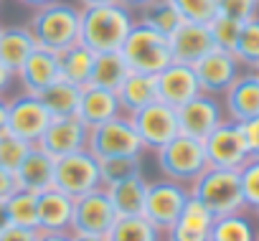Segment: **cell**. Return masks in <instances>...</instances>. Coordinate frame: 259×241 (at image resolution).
<instances>
[{
  "instance_id": "cell-1",
  "label": "cell",
  "mask_w": 259,
  "mask_h": 241,
  "mask_svg": "<svg viewBox=\"0 0 259 241\" xmlns=\"http://www.w3.org/2000/svg\"><path fill=\"white\" fill-rule=\"evenodd\" d=\"M133 26H135L133 11L124 8L122 3L99 6V8H81L79 41L94 54L119 51L127 33L133 31Z\"/></svg>"
},
{
  "instance_id": "cell-2",
  "label": "cell",
  "mask_w": 259,
  "mask_h": 241,
  "mask_svg": "<svg viewBox=\"0 0 259 241\" xmlns=\"http://www.w3.org/2000/svg\"><path fill=\"white\" fill-rule=\"evenodd\" d=\"M79 21H81L79 6L64 3V0H54L49 6L36 8L26 26L33 33L38 49L61 54L69 46L79 43Z\"/></svg>"
},
{
  "instance_id": "cell-3",
  "label": "cell",
  "mask_w": 259,
  "mask_h": 241,
  "mask_svg": "<svg viewBox=\"0 0 259 241\" xmlns=\"http://www.w3.org/2000/svg\"><path fill=\"white\" fill-rule=\"evenodd\" d=\"M191 198H196L213 218L231 216L249 211L241 196V183H239V170H226V168H206L191 185H188Z\"/></svg>"
},
{
  "instance_id": "cell-4",
  "label": "cell",
  "mask_w": 259,
  "mask_h": 241,
  "mask_svg": "<svg viewBox=\"0 0 259 241\" xmlns=\"http://www.w3.org/2000/svg\"><path fill=\"white\" fill-rule=\"evenodd\" d=\"M119 54H122L127 69L135 71V74L158 76L165 66L173 64V54H170L168 38L160 36L158 31H153L150 26L140 23V21H135L133 31L127 33Z\"/></svg>"
},
{
  "instance_id": "cell-5",
  "label": "cell",
  "mask_w": 259,
  "mask_h": 241,
  "mask_svg": "<svg viewBox=\"0 0 259 241\" xmlns=\"http://www.w3.org/2000/svg\"><path fill=\"white\" fill-rule=\"evenodd\" d=\"M87 153L92 158L112 160V158H143L145 148L130 122L127 114H119L104 125H97L87 135Z\"/></svg>"
},
{
  "instance_id": "cell-6",
  "label": "cell",
  "mask_w": 259,
  "mask_h": 241,
  "mask_svg": "<svg viewBox=\"0 0 259 241\" xmlns=\"http://www.w3.org/2000/svg\"><path fill=\"white\" fill-rule=\"evenodd\" d=\"M155 160H158V170L163 180L181 183V185H191L208 168L203 142L186 135H178L165 148H160L155 153Z\"/></svg>"
},
{
  "instance_id": "cell-7",
  "label": "cell",
  "mask_w": 259,
  "mask_h": 241,
  "mask_svg": "<svg viewBox=\"0 0 259 241\" xmlns=\"http://www.w3.org/2000/svg\"><path fill=\"white\" fill-rule=\"evenodd\" d=\"M130 122H133L145 153H158L160 148H165L170 140L181 135L176 107L163 104V102H153L138 109L135 114H130Z\"/></svg>"
},
{
  "instance_id": "cell-8",
  "label": "cell",
  "mask_w": 259,
  "mask_h": 241,
  "mask_svg": "<svg viewBox=\"0 0 259 241\" xmlns=\"http://www.w3.org/2000/svg\"><path fill=\"white\" fill-rule=\"evenodd\" d=\"M54 188L61 193L79 198L89 190L102 188V175H99V160L92 158L87 150L56 158L54 163Z\"/></svg>"
},
{
  "instance_id": "cell-9",
  "label": "cell",
  "mask_w": 259,
  "mask_h": 241,
  "mask_svg": "<svg viewBox=\"0 0 259 241\" xmlns=\"http://www.w3.org/2000/svg\"><path fill=\"white\" fill-rule=\"evenodd\" d=\"M188 198H191L188 185L170 183V180L148 183V193H145V203H143V218L150 221L160 233H165L178 221Z\"/></svg>"
},
{
  "instance_id": "cell-10",
  "label": "cell",
  "mask_w": 259,
  "mask_h": 241,
  "mask_svg": "<svg viewBox=\"0 0 259 241\" xmlns=\"http://www.w3.org/2000/svg\"><path fill=\"white\" fill-rule=\"evenodd\" d=\"M117 211L104 190H89L79 198H74V218H71V233H84V236H107L109 228L117 221Z\"/></svg>"
},
{
  "instance_id": "cell-11",
  "label": "cell",
  "mask_w": 259,
  "mask_h": 241,
  "mask_svg": "<svg viewBox=\"0 0 259 241\" xmlns=\"http://www.w3.org/2000/svg\"><path fill=\"white\" fill-rule=\"evenodd\" d=\"M206 160L208 168H226V170H239L249 160V148L241 132L239 122L224 119V122L203 140Z\"/></svg>"
},
{
  "instance_id": "cell-12",
  "label": "cell",
  "mask_w": 259,
  "mask_h": 241,
  "mask_svg": "<svg viewBox=\"0 0 259 241\" xmlns=\"http://www.w3.org/2000/svg\"><path fill=\"white\" fill-rule=\"evenodd\" d=\"M176 114H178V130H181V135L201 140V142L226 119L224 104L219 102V97H211V94L193 97L191 102L178 107Z\"/></svg>"
},
{
  "instance_id": "cell-13",
  "label": "cell",
  "mask_w": 259,
  "mask_h": 241,
  "mask_svg": "<svg viewBox=\"0 0 259 241\" xmlns=\"http://www.w3.org/2000/svg\"><path fill=\"white\" fill-rule=\"evenodd\" d=\"M51 114L38 97H18L8 102V132L28 145H36L51 125Z\"/></svg>"
},
{
  "instance_id": "cell-14",
  "label": "cell",
  "mask_w": 259,
  "mask_h": 241,
  "mask_svg": "<svg viewBox=\"0 0 259 241\" xmlns=\"http://www.w3.org/2000/svg\"><path fill=\"white\" fill-rule=\"evenodd\" d=\"M201 94H211V97H224V91L236 81V76L241 74V64L231 51L224 49H211L201 61L193 64Z\"/></svg>"
},
{
  "instance_id": "cell-15",
  "label": "cell",
  "mask_w": 259,
  "mask_h": 241,
  "mask_svg": "<svg viewBox=\"0 0 259 241\" xmlns=\"http://www.w3.org/2000/svg\"><path fill=\"white\" fill-rule=\"evenodd\" d=\"M87 135H89V127L79 117H61V119H51L49 130L36 145L46 150L51 158H64V155L87 150Z\"/></svg>"
},
{
  "instance_id": "cell-16",
  "label": "cell",
  "mask_w": 259,
  "mask_h": 241,
  "mask_svg": "<svg viewBox=\"0 0 259 241\" xmlns=\"http://www.w3.org/2000/svg\"><path fill=\"white\" fill-rule=\"evenodd\" d=\"M155 84H158V102L170 104V107H176V109L201 94L196 71H193V66H188V64H176V61H173L170 66H165V69L155 76Z\"/></svg>"
},
{
  "instance_id": "cell-17",
  "label": "cell",
  "mask_w": 259,
  "mask_h": 241,
  "mask_svg": "<svg viewBox=\"0 0 259 241\" xmlns=\"http://www.w3.org/2000/svg\"><path fill=\"white\" fill-rule=\"evenodd\" d=\"M224 114L231 122H246L259 117V76L256 71L239 74L224 91Z\"/></svg>"
},
{
  "instance_id": "cell-18",
  "label": "cell",
  "mask_w": 259,
  "mask_h": 241,
  "mask_svg": "<svg viewBox=\"0 0 259 241\" xmlns=\"http://www.w3.org/2000/svg\"><path fill=\"white\" fill-rule=\"evenodd\" d=\"M16 79L21 81L23 94L28 97H38L41 91H46L54 81H59V54L38 49L26 59V64L18 69Z\"/></svg>"
},
{
  "instance_id": "cell-19",
  "label": "cell",
  "mask_w": 259,
  "mask_h": 241,
  "mask_svg": "<svg viewBox=\"0 0 259 241\" xmlns=\"http://www.w3.org/2000/svg\"><path fill=\"white\" fill-rule=\"evenodd\" d=\"M170 54H173V61L176 64H188L193 66L196 61H201L213 46V38H211V31L206 23H183L170 38Z\"/></svg>"
},
{
  "instance_id": "cell-20",
  "label": "cell",
  "mask_w": 259,
  "mask_h": 241,
  "mask_svg": "<svg viewBox=\"0 0 259 241\" xmlns=\"http://www.w3.org/2000/svg\"><path fill=\"white\" fill-rule=\"evenodd\" d=\"M74 198L59 188L38 193V231L46 233H71Z\"/></svg>"
},
{
  "instance_id": "cell-21",
  "label": "cell",
  "mask_w": 259,
  "mask_h": 241,
  "mask_svg": "<svg viewBox=\"0 0 259 241\" xmlns=\"http://www.w3.org/2000/svg\"><path fill=\"white\" fill-rule=\"evenodd\" d=\"M119 114H122V107H119L117 91H109V89H102V86H94V84L81 86V99H79L76 117L89 130L97 127V125L109 122V119H114Z\"/></svg>"
},
{
  "instance_id": "cell-22",
  "label": "cell",
  "mask_w": 259,
  "mask_h": 241,
  "mask_svg": "<svg viewBox=\"0 0 259 241\" xmlns=\"http://www.w3.org/2000/svg\"><path fill=\"white\" fill-rule=\"evenodd\" d=\"M54 163H56V158H51L46 150L33 145L28 150V155L23 158V163L16 168L18 188L31 190V193H44V190L54 188Z\"/></svg>"
},
{
  "instance_id": "cell-23",
  "label": "cell",
  "mask_w": 259,
  "mask_h": 241,
  "mask_svg": "<svg viewBox=\"0 0 259 241\" xmlns=\"http://www.w3.org/2000/svg\"><path fill=\"white\" fill-rule=\"evenodd\" d=\"M213 216L196 201L188 198L178 221L163 233V241H208Z\"/></svg>"
},
{
  "instance_id": "cell-24",
  "label": "cell",
  "mask_w": 259,
  "mask_h": 241,
  "mask_svg": "<svg viewBox=\"0 0 259 241\" xmlns=\"http://www.w3.org/2000/svg\"><path fill=\"white\" fill-rule=\"evenodd\" d=\"M148 178L143 173H135L119 183L107 185V196L117 211V216H143V203H145V193H148Z\"/></svg>"
},
{
  "instance_id": "cell-25",
  "label": "cell",
  "mask_w": 259,
  "mask_h": 241,
  "mask_svg": "<svg viewBox=\"0 0 259 241\" xmlns=\"http://www.w3.org/2000/svg\"><path fill=\"white\" fill-rule=\"evenodd\" d=\"M36 51V38L28 26H3L0 31V64L8 71L18 74L26 59Z\"/></svg>"
},
{
  "instance_id": "cell-26",
  "label": "cell",
  "mask_w": 259,
  "mask_h": 241,
  "mask_svg": "<svg viewBox=\"0 0 259 241\" xmlns=\"http://www.w3.org/2000/svg\"><path fill=\"white\" fill-rule=\"evenodd\" d=\"M117 99H119V107H122V114H135L138 109L158 102V84H155V76L150 74H135L130 71L127 79L119 84L117 89Z\"/></svg>"
},
{
  "instance_id": "cell-27",
  "label": "cell",
  "mask_w": 259,
  "mask_h": 241,
  "mask_svg": "<svg viewBox=\"0 0 259 241\" xmlns=\"http://www.w3.org/2000/svg\"><path fill=\"white\" fill-rule=\"evenodd\" d=\"M92 66H94V51H89L81 41L59 54V79L69 81L74 86H87L89 84Z\"/></svg>"
},
{
  "instance_id": "cell-28",
  "label": "cell",
  "mask_w": 259,
  "mask_h": 241,
  "mask_svg": "<svg viewBox=\"0 0 259 241\" xmlns=\"http://www.w3.org/2000/svg\"><path fill=\"white\" fill-rule=\"evenodd\" d=\"M38 99L44 102V107L49 109V114L54 119L61 117H76L79 112V99H81V86H74L69 81H54L46 91L38 94Z\"/></svg>"
},
{
  "instance_id": "cell-29",
  "label": "cell",
  "mask_w": 259,
  "mask_h": 241,
  "mask_svg": "<svg viewBox=\"0 0 259 241\" xmlns=\"http://www.w3.org/2000/svg\"><path fill=\"white\" fill-rule=\"evenodd\" d=\"M130 69L122 59L119 51H107V54H94V66H92V79L89 84L117 91L119 84L127 79Z\"/></svg>"
},
{
  "instance_id": "cell-30",
  "label": "cell",
  "mask_w": 259,
  "mask_h": 241,
  "mask_svg": "<svg viewBox=\"0 0 259 241\" xmlns=\"http://www.w3.org/2000/svg\"><path fill=\"white\" fill-rule=\"evenodd\" d=\"M140 23H145L153 31H158L160 36L170 38L186 21L181 18V13L176 11L170 0H150L148 6L140 8Z\"/></svg>"
},
{
  "instance_id": "cell-31",
  "label": "cell",
  "mask_w": 259,
  "mask_h": 241,
  "mask_svg": "<svg viewBox=\"0 0 259 241\" xmlns=\"http://www.w3.org/2000/svg\"><path fill=\"white\" fill-rule=\"evenodd\" d=\"M208 241H256V226L246 216V211L221 216V218H213Z\"/></svg>"
},
{
  "instance_id": "cell-32",
  "label": "cell",
  "mask_w": 259,
  "mask_h": 241,
  "mask_svg": "<svg viewBox=\"0 0 259 241\" xmlns=\"http://www.w3.org/2000/svg\"><path fill=\"white\" fill-rule=\"evenodd\" d=\"M107 241H163V233L143 216H122L114 221Z\"/></svg>"
},
{
  "instance_id": "cell-33",
  "label": "cell",
  "mask_w": 259,
  "mask_h": 241,
  "mask_svg": "<svg viewBox=\"0 0 259 241\" xmlns=\"http://www.w3.org/2000/svg\"><path fill=\"white\" fill-rule=\"evenodd\" d=\"M6 211L13 226L38 228V193L18 188L11 198H6Z\"/></svg>"
},
{
  "instance_id": "cell-34",
  "label": "cell",
  "mask_w": 259,
  "mask_h": 241,
  "mask_svg": "<svg viewBox=\"0 0 259 241\" xmlns=\"http://www.w3.org/2000/svg\"><path fill=\"white\" fill-rule=\"evenodd\" d=\"M234 56L241 66H249L251 71L259 66V16L241 23V33L234 46Z\"/></svg>"
},
{
  "instance_id": "cell-35",
  "label": "cell",
  "mask_w": 259,
  "mask_h": 241,
  "mask_svg": "<svg viewBox=\"0 0 259 241\" xmlns=\"http://www.w3.org/2000/svg\"><path fill=\"white\" fill-rule=\"evenodd\" d=\"M135 173H143V158H112V160L99 163V175H102L104 188L135 175Z\"/></svg>"
},
{
  "instance_id": "cell-36",
  "label": "cell",
  "mask_w": 259,
  "mask_h": 241,
  "mask_svg": "<svg viewBox=\"0 0 259 241\" xmlns=\"http://www.w3.org/2000/svg\"><path fill=\"white\" fill-rule=\"evenodd\" d=\"M176 11L186 23H211L219 11H216V0H170Z\"/></svg>"
},
{
  "instance_id": "cell-37",
  "label": "cell",
  "mask_w": 259,
  "mask_h": 241,
  "mask_svg": "<svg viewBox=\"0 0 259 241\" xmlns=\"http://www.w3.org/2000/svg\"><path fill=\"white\" fill-rule=\"evenodd\" d=\"M208 31H211V38H213V46L216 49H224V51H231L234 54L236 38L241 33V23L239 21L226 18V16H216L208 23Z\"/></svg>"
},
{
  "instance_id": "cell-38",
  "label": "cell",
  "mask_w": 259,
  "mask_h": 241,
  "mask_svg": "<svg viewBox=\"0 0 259 241\" xmlns=\"http://www.w3.org/2000/svg\"><path fill=\"white\" fill-rule=\"evenodd\" d=\"M239 183H241V196L249 211L259 206V158H249L239 168Z\"/></svg>"
},
{
  "instance_id": "cell-39",
  "label": "cell",
  "mask_w": 259,
  "mask_h": 241,
  "mask_svg": "<svg viewBox=\"0 0 259 241\" xmlns=\"http://www.w3.org/2000/svg\"><path fill=\"white\" fill-rule=\"evenodd\" d=\"M31 148L33 145L23 142L21 137H16L11 132H3V135H0V165L16 173V168L23 163V158L28 155Z\"/></svg>"
},
{
  "instance_id": "cell-40",
  "label": "cell",
  "mask_w": 259,
  "mask_h": 241,
  "mask_svg": "<svg viewBox=\"0 0 259 241\" xmlns=\"http://www.w3.org/2000/svg\"><path fill=\"white\" fill-rule=\"evenodd\" d=\"M216 11H219V16H226V18L244 23V21L256 18L259 0H216Z\"/></svg>"
},
{
  "instance_id": "cell-41",
  "label": "cell",
  "mask_w": 259,
  "mask_h": 241,
  "mask_svg": "<svg viewBox=\"0 0 259 241\" xmlns=\"http://www.w3.org/2000/svg\"><path fill=\"white\" fill-rule=\"evenodd\" d=\"M239 125H241V132L249 148V158H259V117L246 119V122H239Z\"/></svg>"
},
{
  "instance_id": "cell-42",
  "label": "cell",
  "mask_w": 259,
  "mask_h": 241,
  "mask_svg": "<svg viewBox=\"0 0 259 241\" xmlns=\"http://www.w3.org/2000/svg\"><path fill=\"white\" fill-rule=\"evenodd\" d=\"M0 241H38V228H26V226H6L0 231Z\"/></svg>"
},
{
  "instance_id": "cell-43",
  "label": "cell",
  "mask_w": 259,
  "mask_h": 241,
  "mask_svg": "<svg viewBox=\"0 0 259 241\" xmlns=\"http://www.w3.org/2000/svg\"><path fill=\"white\" fill-rule=\"evenodd\" d=\"M16 190H18V180H16V173L0 165V201L11 198V196H13Z\"/></svg>"
},
{
  "instance_id": "cell-44",
  "label": "cell",
  "mask_w": 259,
  "mask_h": 241,
  "mask_svg": "<svg viewBox=\"0 0 259 241\" xmlns=\"http://www.w3.org/2000/svg\"><path fill=\"white\" fill-rule=\"evenodd\" d=\"M13 79H16V74H13V71H8L3 64H0V97H3V94L8 91V86L13 84Z\"/></svg>"
},
{
  "instance_id": "cell-45",
  "label": "cell",
  "mask_w": 259,
  "mask_h": 241,
  "mask_svg": "<svg viewBox=\"0 0 259 241\" xmlns=\"http://www.w3.org/2000/svg\"><path fill=\"white\" fill-rule=\"evenodd\" d=\"M8 132V102L0 97V135Z\"/></svg>"
},
{
  "instance_id": "cell-46",
  "label": "cell",
  "mask_w": 259,
  "mask_h": 241,
  "mask_svg": "<svg viewBox=\"0 0 259 241\" xmlns=\"http://www.w3.org/2000/svg\"><path fill=\"white\" fill-rule=\"evenodd\" d=\"M38 241H71V233H46V231H38Z\"/></svg>"
},
{
  "instance_id": "cell-47",
  "label": "cell",
  "mask_w": 259,
  "mask_h": 241,
  "mask_svg": "<svg viewBox=\"0 0 259 241\" xmlns=\"http://www.w3.org/2000/svg\"><path fill=\"white\" fill-rule=\"evenodd\" d=\"M119 0H79V8H99V6H112Z\"/></svg>"
},
{
  "instance_id": "cell-48",
  "label": "cell",
  "mask_w": 259,
  "mask_h": 241,
  "mask_svg": "<svg viewBox=\"0 0 259 241\" xmlns=\"http://www.w3.org/2000/svg\"><path fill=\"white\" fill-rule=\"evenodd\" d=\"M119 3H122L124 8H130V11H140L143 6L150 3V0H119Z\"/></svg>"
},
{
  "instance_id": "cell-49",
  "label": "cell",
  "mask_w": 259,
  "mask_h": 241,
  "mask_svg": "<svg viewBox=\"0 0 259 241\" xmlns=\"http://www.w3.org/2000/svg\"><path fill=\"white\" fill-rule=\"evenodd\" d=\"M6 226H11V218H8V211H6V201H0V231Z\"/></svg>"
},
{
  "instance_id": "cell-50",
  "label": "cell",
  "mask_w": 259,
  "mask_h": 241,
  "mask_svg": "<svg viewBox=\"0 0 259 241\" xmlns=\"http://www.w3.org/2000/svg\"><path fill=\"white\" fill-rule=\"evenodd\" d=\"M71 241H107L104 236H84V233H71Z\"/></svg>"
},
{
  "instance_id": "cell-51",
  "label": "cell",
  "mask_w": 259,
  "mask_h": 241,
  "mask_svg": "<svg viewBox=\"0 0 259 241\" xmlns=\"http://www.w3.org/2000/svg\"><path fill=\"white\" fill-rule=\"evenodd\" d=\"M23 6H28V8H41V6H49V3H54V0H21Z\"/></svg>"
},
{
  "instance_id": "cell-52",
  "label": "cell",
  "mask_w": 259,
  "mask_h": 241,
  "mask_svg": "<svg viewBox=\"0 0 259 241\" xmlns=\"http://www.w3.org/2000/svg\"><path fill=\"white\" fill-rule=\"evenodd\" d=\"M251 213H254V218H256V221H259V206H256V208H254V211H251Z\"/></svg>"
},
{
  "instance_id": "cell-53",
  "label": "cell",
  "mask_w": 259,
  "mask_h": 241,
  "mask_svg": "<svg viewBox=\"0 0 259 241\" xmlns=\"http://www.w3.org/2000/svg\"><path fill=\"white\" fill-rule=\"evenodd\" d=\"M254 71H256V76H259V66H256V69H254Z\"/></svg>"
},
{
  "instance_id": "cell-54",
  "label": "cell",
  "mask_w": 259,
  "mask_h": 241,
  "mask_svg": "<svg viewBox=\"0 0 259 241\" xmlns=\"http://www.w3.org/2000/svg\"><path fill=\"white\" fill-rule=\"evenodd\" d=\"M256 241H259V228H256Z\"/></svg>"
},
{
  "instance_id": "cell-55",
  "label": "cell",
  "mask_w": 259,
  "mask_h": 241,
  "mask_svg": "<svg viewBox=\"0 0 259 241\" xmlns=\"http://www.w3.org/2000/svg\"><path fill=\"white\" fill-rule=\"evenodd\" d=\"M0 31H3V26H0Z\"/></svg>"
}]
</instances>
